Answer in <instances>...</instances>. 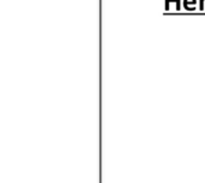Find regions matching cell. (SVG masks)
I'll return each instance as SVG.
<instances>
[{"instance_id":"2","label":"cell","mask_w":205,"mask_h":183,"mask_svg":"<svg viewBox=\"0 0 205 183\" xmlns=\"http://www.w3.org/2000/svg\"><path fill=\"white\" fill-rule=\"evenodd\" d=\"M169 2H172V4H175V6H176V10H180V8H181L180 0H169Z\"/></svg>"},{"instance_id":"1","label":"cell","mask_w":205,"mask_h":183,"mask_svg":"<svg viewBox=\"0 0 205 183\" xmlns=\"http://www.w3.org/2000/svg\"><path fill=\"white\" fill-rule=\"evenodd\" d=\"M197 0H184V6L186 10H194Z\"/></svg>"},{"instance_id":"4","label":"cell","mask_w":205,"mask_h":183,"mask_svg":"<svg viewBox=\"0 0 205 183\" xmlns=\"http://www.w3.org/2000/svg\"><path fill=\"white\" fill-rule=\"evenodd\" d=\"M166 10H169V0H166Z\"/></svg>"},{"instance_id":"3","label":"cell","mask_w":205,"mask_h":183,"mask_svg":"<svg viewBox=\"0 0 205 183\" xmlns=\"http://www.w3.org/2000/svg\"><path fill=\"white\" fill-rule=\"evenodd\" d=\"M200 11H205V0H200Z\"/></svg>"}]
</instances>
